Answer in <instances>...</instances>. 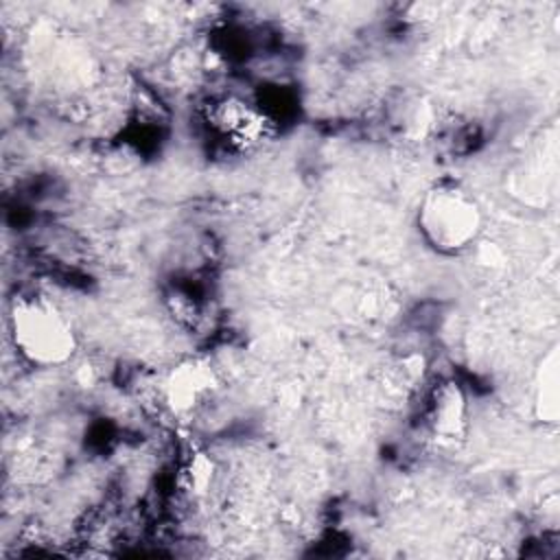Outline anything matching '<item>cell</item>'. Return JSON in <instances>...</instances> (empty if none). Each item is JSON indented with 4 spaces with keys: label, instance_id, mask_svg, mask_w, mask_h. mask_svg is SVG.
Instances as JSON below:
<instances>
[{
    "label": "cell",
    "instance_id": "obj_5",
    "mask_svg": "<svg viewBox=\"0 0 560 560\" xmlns=\"http://www.w3.org/2000/svg\"><path fill=\"white\" fill-rule=\"evenodd\" d=\"M534 416L542 424H556L560 416V357L551 346L536 365L534 374Z\"/></svg>",
    "mask_w": 560,
    "mask_h": 560
},
{
    "label": "cell",
    "instance_id": "obj_1",
    "mask_svg": "<svg viewBox=\"0 0 560 560\" xmlns=\"http://www.w3.org/2000/svg\"><path fill=\"white\" fill-rule=\"evenodd\" d=\"M483 208L459 182L442 179L429 186L416 208L422 241L444 256L468 252L483 232Z\"/></svg>",
    "mask_w": 560,
    "mask_h": 560
},
{
    "label": "cell",
    "instance_id": "obj_3",
    "mask_svg": "<svg viewBox=\"0 0 560 560\" xmlns=\"http://www.w3.org/2000/svg\"><path fill=\"white\" fill-rule=\"evenodd\" d=\"M208 125L221 140L243 149L258 144L269 129L262 109L241 96L212 101L208 109Z\"/></svg>",
    "mask_w": 560,
    "mask_h": 560
},
{
    "label": "cell",
    "instance_id": "obj_6",
    "mask_svg": "<svg viewBox=\"0 0 560 560\" xmlns=\"http://www.w3.org/2000/svg\"><path fill=\"white\" fill-rule=\"evenodd\" d=\"M431 424L435 433L446 438L457 435L464 424V396L455 383H444L433 398Z\"/></svg>",
    "mask_w": 560,
    "mask_h": 560
},
{
    "label": "cell",
    "instance_id": "obj_2",
    "mask_svg": "<svg viewBox=\"0 0 560 560\" xmlns=\"http://www.w3.org/2000/svg\"><path fill=\"white\" fill-rule=\"evenodd\" d=\"M9 337L31 365L57 368L77 352V332L63 308L44 295H18L9 308Z\"/></svg>",
    "mask_w": 560,
    "mask_h": 560
},
{
    "label": "cell",
    "instance_id": "obj_4",
    "mask_svg": "<svg viewBox=\"0 0 560 560\" xmlns=\"http://www.w3.org/2000/svg\"><path fill=\"white\" fill-rule=\"evenodd\" d=\"M214 387L217 378L210 363L199 359H186L166 374L162 394L164 402L173 413L186 416L197 411L208 400Z\"/></svg>",
    "mask_w": 560,
    "mask_h": 560
}]
</instances>
